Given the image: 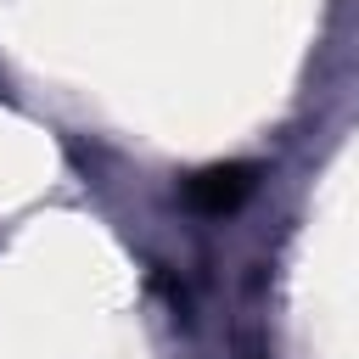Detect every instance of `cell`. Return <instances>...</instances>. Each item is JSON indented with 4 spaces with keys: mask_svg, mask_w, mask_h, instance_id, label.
I'll return each mask as SVG.
<instances>
[{
    "mask_svg": "<svg viewBox=\"0 0 359 359\" xmlns=\"http://www.w3.org/2000/svg\"><path fill=\"white\" fill-rule=\"evenodd\" d=\"M252 185H258L252 163H208V168H196L185 180V202L196 213H208V219H224V213H236L252 196Z\"/></svg>",
    "mask_w": 359,
    "mask_h": 359,
    "instance_id": "6da1fadb",
    "label": "cell"
}]
</instances>
